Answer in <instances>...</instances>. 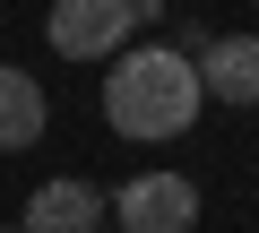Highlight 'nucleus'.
Masks as SVG:
<instances>
[{
    "instance_id": "f257e3e1",
    "label": "nucleus",
    "mask_w": 259,
    "mask_h": 233,
    "mask_svg": "<svg viewBox=\"0 0 259 233\" xmlns=\"http://www.w3.org/2000/svg\"><path fill=\"white\" fill-rule=\"evenodd\" d=\"M199 104H207V86H199V61L182 52V43H139V52H112V69H104V121H112V138H130V147H164V138H182L190 121H199Z\"/></svg>"
},
{
    "instance_id": "f03ea898",
    "label": "nucleus",
    "mask_w": 259,
    "mask_h": 233,
    "mask_svg": "<svg viewBox=\"0 0 259 233\" xmlns=\"http://www.w3.org/2000/svg\"><path fill=\"white\" fill-rule=\"evenodd\" d=\"M156 9H164V0H52L44 43H52L61 61H112Z\"/></svg>"
},
{
    "instance_id": "7ed1b4c3",
    "label": "nucleus",
    "mask_w": 259,
    "mask_h": 233,
    "mask_svg": "<svg viewBox=\"0 0 259 233\" xmlns=\"http://www.w3.org/2000/svg\"><path fill=\"white\" fill-rule=\"evenodd\" d=\"M112 224L121 233H190L199 224V181L190 173H130L112 190Z\"/></svg>"
},
{
    "instance_id": "20e7f679",
    "label": "nucleus",
    "mask_w": 259,
    "mask_h": 233,
    "mask_svg": "<svg viewBox=\"0 0 259 233\" xmlns=\"http://www.w3.org/2000/svg\"><path fill=\"white\" fill-rule=\"evenodd\" d=\"M104 224H112V190H95L78 173H52L18 216V233H104Z\"/></svg>"
},
{
    "instance_id": "39448f33",
    "label": "nucleus",
    "mask_w": 259,
    "mask_h": 233,
    "mask_svg": "<svg viewBox=\"0 0 259 233\" xmlns=\"http://www.w3.org/2000/svg\"><path fill=\"white\" fill-rule=\"evenodd\" d=\"M190 61H199V86L216 104H242V112L259 104V35H207Z\"/></svg>"
},
{
    "instance_id": "423d86ee",
    "label": "nucleus",
    "mask_w": 259,
    "mask_h": 233,
    "mask_svg": "<svg viewBox=\"0 0 259 233\" xmlns=\"http://www.w3.org/2000/svg\"><path fill=\"white\" fill-rule=\"evenodd\" d=\"M44 121H52V104H44L35 69H9V61H0V156H26L44 138Z\"/></svg>"
},
{
    "instance_id": "0eeeda50",
    "label": "nucleus",
    "mask_w": 259,
    "mask_h": 233,
    "mask_svg": "<svg viewBox=\"0 0 259 233\" xmlns=\"http://www.w3.org/2000/svg\"><path fill=\"white\" fill-rule=\"evenodd\" d=\"M0 233H18V224H0Z\"/></svg>"
},
{
    "instance_id": "6e6552de",
    "label": "nucleus",
    "mask_w": 259,
    "mask_h": 233,
    "mask_svg": "<svg viewBox=\"0 0 259 233\" xmlns=\"http://www.w3.org/2000/svg\"><path fill=\"white\" fill-rule=\"evenodd\" d=\"M104 233H121V224H104Z\"/></svg>"
}]
</instances>
